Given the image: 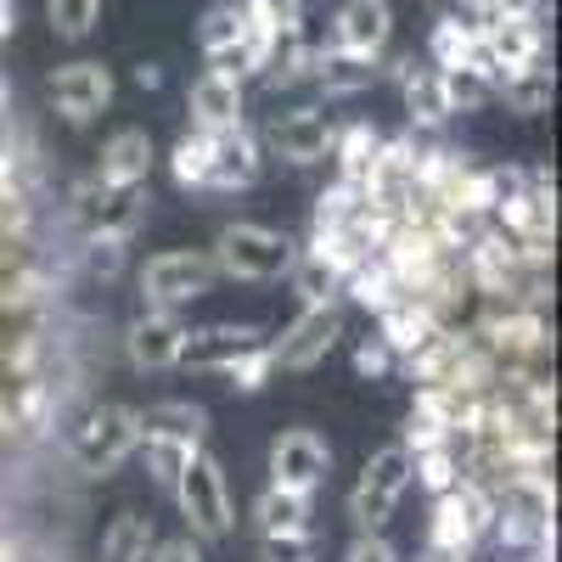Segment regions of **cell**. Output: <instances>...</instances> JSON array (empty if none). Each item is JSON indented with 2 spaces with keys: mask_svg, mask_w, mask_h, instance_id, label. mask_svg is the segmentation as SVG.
I'll use <instances>...</instances> for the list:
<instances>
[{
  "mask_svg": "<svg viewBox=\"0 0 562 562\" xmlns=\"http://www.w3.org/2000/svg\"><path fill=\"white\" fill-rule=\"evenodd\" d=\"M180 518H186V535H198L203 546L225 540L237 529V506H231V484H225V467L209 456V450H192L180 467V479L169 484Z\"/></svg>",
  "mask_w": 562,
  "mask_h": 562,
  "instance_id": "1",
  "label": "cell"
},
{
  "mask_svg": "<svg viewBox=\"0 0 562 562\" xmlns=\"http://www.w3.org/2000/svg\"><path fill=\"white\" fill-rule=\"evenodd\" d=\"M214 270L231 281H281L288 265L299 259V243L288 231H270V225H225L214 237Z\"/></svg>",
  "mask_w": 562,
  "mask_h": 562,
  "instance_id": "2",
  "label": "cell"
},
{
  "mask_svg": "<svg viewBox=\"0 0 562 562\" xmlns=\"http://www.w3.org/2000/svg\"><path fill=\"white\" fill-rule=\"evenodd\" d=\"M140 428H135V411L130 405H90L79 416V428L68 439V456L85 479H113L119 467L135 456Z\"/></svg>",
  "mask_w": 562,
  "mask_h": 562,
  "instance_id": "3",
  "label": "cell"
},
{
  "mask_svg": "<svg viewBox=\"0 0 562 562\" xmlns=\"http://www.w3.org/2000/svg\"><path fill=\"white\" fill-rule=\"evenodd\" d=\"M68 214L79 237H135V225L147 220V186H113L85 175L68 186Z\"/></svg>",
  "mask_w": 562,
  "mask_h": 562,
  "instance_id": "4",
  "label": "cell"
},
{
  "mask_svg": "<svg viewBox=\"0 0 562 562\" xmlns=\"http://www.w3.org/2000/svg\"><path fill=\"white\" fill-rule=\"evenodd\" d=\"M214 259L209 254H192V248H169V254H153L140 265V304L147 310H186L214 293Z\"/></svg>",
  "mask_w": 562,
  "mask_h": 562,
  "instance_id": "5",
  "label": "cell"
},
{
  "mask_svg": "<svg viewBox=\"0 0 562 562\" xmlns=\"http://www.w3.org/2000/svg\"><path fill=\"white\" fill-rule=\"evenodd\" d=\"M405 490H411V450L405 445L371 450L366 467H360V479H355V490H349L355 529H389V518H394V506H400Z\"/></svg>",
  "mask_w": 562,
  "mask_h": 562,
  "instance_id": "6",
  "label": "cell"
},
{
  "mask_svg": "<svg viewBox=\"0 0 562 562\" xmlns=\"http://www.w3.org/2000/svg\"><path fill=\"white\" fill-rule=\"evenodd\" d=\"M338 338H344V310H338V299H333V304H304L288 333L270 338V360H276V371H315L326 355L338 349Z\"/></svg>",
  "mask_w": 562,
  "mask_h": 562,
  "instance_id": "7",
  "label": "cell"
},
{
  "mask_svg": "<svg viewBox=\"0 0 562 562\" xmlns=\"http://www.w3.org/2000/svg\"><path fill=\"white\" fill-rule=\"evenodd\" d=\"M259 140H265V153L288 158L293 169H310V164L333 158L338 124H333V113H321V108H288V113H276V119L265 124Z\"/></svg>",
  "mask_w": 562,
  "mask_h": 562,
  "instance_id": "8",
  "label": "cell"
},
{
  "mask_svg": "<svg viewBox=\"0 0 562 562\" xmlns=\"http://www.w3.org/2000/svg\"><path fill=\"white\" fill-rule=\"evenodd\" d=\"M270 484L276 490H299V495H315L326 484V473H333V445H326L321 434L310 428H288L270 439Z\"/></svg>",
  "mask_w": 562,
  "mask_h": 562,
  "instance_id": "9",
  "label": "cell"
},
{
  "mask_svg": "<svg viewBox=\"0 0 562 562\" xmlns=\"http://www.w3.org/2000/svg\"><path fill=\"white\" fill-rule=\"evenodd\" d=\"M45 97L68 124H90L97 113L113 108V74L102 63H63L45 79Z\"/></svg>",
  "mask_w": 562,
  "mask_h": 562,
  "instance_id": "10",
  "label": "cell"
},
{
  "mask_svg": "<svg viewBox=\"0 0 562 562\" xmlns=\"http://www.w3.org/2000/svg\"><path fill=\"white\" fill-rule=\"evenodd\" d=\"M265 175V140L248 124L209 135V192H248Z\"/></svg>",
  "mask_w": 562,
  "mask_h": 562,
  "instance_id": "11",
  "label": "cell"
},
{
  "mask_svg": "<svg viewBox=\"0 0 562 562\" xmlns=\"http://www.w3.org/2000/svg\"><path fill=\"white\" fill-rule=\"evenodd\" d=\"M180 338H186V321L180 310H140L124 326V360L135 371H175L180 366Z\"/></svg>",
  "mask_w": 562,
  "mask_h": 562,
  "instance_id": "12",
  "label": "cell"
},
{
  "mask_svg": "<svg viewBox=\"0 0 562 562\" xmlns=\"http://www.w3.org/2000/svg\"><path fill=\"white\" fill-rule=\"evenodd\" d=\"M270 333L254 321H214V326H198V333L180 338V366L186 371H225L237 355L259 349Z\"/></svg>",
  "mask_w": 562,
  "mask_h": 562,
  "instance_id": "13",
  "label": "cell"
},
{
  "mask_svg": "<svg viewBox=\"0 0 562 562\" xmlns=\"http://www.w3.org/2000/svg\"><path fill=\"white\" fill-rule=\"evenodd\" d=\"M186 113H192V130H231V124H248V90L243 79H231L220 68H203L186 90Z\"/></svg>",
  "mask_w": 562,
  "mask_h": 562,
  "instance_id": "14",
  "label": "cell"
},
{
  "mask_svg": "<svg viewBox=\"0 0 562 562\" xmlns=\"http://www.w3.org/2000/svg\"><path fill=\"white\" fill-rule=\"evenodd\" d=\"M394 40V7L389 0H344L338 18H333V45H344V52L355 57H378L389 52Z\"/></svg>",
  "mask_w": 562,
  "mask_h": 562,
  "instance_id": "15",
  "label": "cell"
},
{
  "mask_svg": "<svg viewBox=\"0 0 562 562\" xmlns=\"http://www.w3.org/2000/svg\"><path fill=\"white\" fill-rule=\"evenodd\" d=\"M394 85L405 97V113L416 130H439L450 119V102H445V79L434 63H416V57H400L394 63Z\"/></svg>",
  "mask_w": 562,
  "mask_h": 562,
  "instance_id": "16",
  "label": "cell"
},
{
  "mask_svg": "<svg viewBox=\"0 0 562 562\" xmlns=\"http://www.w3.org/2000/svg\"><path fill=\"white\" fill-rule=\"evenodd\" d=\"M135 428H140V439H175V445L203 450V439H209V411L192 405V400H158V405H147V411H135Z\"/></svg>",
  "mask_w": 562,
  "mask_h": 562,
  "instance_id": "17",
  "label": "cell"
},
{
  "mask_svg": "<svg viewBox=\"0 0 562 562\" xmlns=\"http://www.w3.org/2000/svg\"><path fill=\"white\" fill-rule=\"evenodd\" d=\"M153 135L147 130H119L102 140V158H97V180H113V186H147L153 175Z\"/></svg>",
  "mask_w": 562,
  "mask_h": 562,
  "instance_id": "18",
  "label": "cell"
},
{
  "mask_svg": "<svg viewBox=\"0 0 562 562\" xmlns=\"http://www.w3.org/2000/svg\"><path fill=\"white\" fill-rule=\"evenodd\" d=\"M310 79L321 85V97H360L378 79V57H355L344 45H321L310 63Z\"/></svg>",
  "mask_w": 562,
  "mask_h": 562,
  "instance_id": "19",
  "label": "cell"
},
{
  "mask_svg": "<svg viewBox=\"0 0 562 562\" xmlns=\"http://www.w3.org/2000/svg\"><path fill=\"white\" fill-rule=\"evenodd\" d=\"M551 97H557V79H551L546 57H540V63H524V68H512V74H501V85H495V102H506L512 113H524V119L551 113Z\"/></svg>",
  "mask_w": 562,
  "mask_h": 562,
  "instance_id": "20",
  "label": "cell"
},
{
  "mask_svg": "<svg viewBox=\"0 0 562 562\" xmlns=\"http://www.w3.org/2000/svg\"><path fill=\"white\" fill-rule=\"evenodd\" d=\"M344 293H349L360 310H371V315H383L394 299H405L400 281H394V270L383 265V254H366L355 270H344Z\"/></svg>",
  "mask_w": 562,
  "mask_h": 562,
  "instance_id": "21",
  "label": "cell"
},
{
  "mask_svg": "<svg viewBox=\"0 0 562 562\" xmlns=\"http://www.w3.org/2000/svg\"><path fill=\"white\" fill-rule=\"evenodd\" d=\"M310 518H315V506H310V495H299V490H265L259 501H254V524H259V535H288V529H310Z\"/></svg>",
  "mask_w": 562,
  "mask_h": 562,
  "instance_id": "22",
  "label": "cell"
},
{
  "mask_svg": "<svg viewBox=\"0 0 562 562\" xmlns=\"http://www.w3.org/2000/svg\"><path fill=\"white\" fill-rule=\"evenodd\" d=\"M378 147H383V135L371 130L366 119H355V124H338V140H333V158H338V175L360 186V180L371 175V164H378Z\"/></svg>",
  "mask_w": 562,
  "mask_h": 562,
  "instance_id": "23",
  "label": "cell"
},
{
  "mask_svg": "<svg viewBox=\"0 0 562 562\" xmlns=\"http://www.w3.org/2000/svg\"><path fill=\"white\" fill-rule=\"evenodd\" d=\"M428 63L434 68H473L479 63V29H467L461 18H434Z\"/></svg>",
  "mask_w": 562,
  "mask_h": 562,
  "instance_id": "24",
  "label": "cell"
},
{
  "mask_svg": "<svg viewBox=\"0 0 562 562\" xmlns=\"http://www.w3.org/2000/svg\"><path fill=\"white\" fill-rule=\"evenodd\" d=\"M288 281H293L299 304H333V299L344 293L338 265H326V259H321V254H310V248H299V259L288 265Z\"/></svg>",
  "mask_w": 562,
  "mask_h": 562,
  "instance_id": "25",
  "label": "cell"
},
{
  "mask_svg": "<svg viewBox=\"0 0 562 562\" xmlns=\"http://www.w3.org/2000/svg\"><path fill=\"white\" fill-rule=\"evenodd\" d=\"M153 518H140V512H119L102 535V562H147L153 551Z\"/></svg>",
  "mask_w": 562,
  "mask_h": 562,
  "instance_id": "26",
  "label": "cell"
},
{
  "mask_svg": "<svg viewBox=\"0 0 562 562\" xmlns=\"http://www.w3.org/2000/svg\"><path fill=\"white\" fill-rule=\"evenodd\" d=\"M169 175L180 192H209V130H186L169 153Z\"/></svg>",
  "mask_w": 562,
  "mask_h": 562,
  "instance_id": "27",
  "label": "cell"
},
{
  "mask_svg": "<svg viewBox=\"0 0 562 562\" xmlns=\"http://www.w3.org/2000/svg\"><path fill=\"white\" fill-rule=\"evenodd\" d=\"M243 34H248V7H243V0H214V7L203 12V23H198L203 57L209 52H225V45H237Z\"/></svg>",
  "mask_w": 562,
  "mask_h": 562,
  "instance_id": "28",
  "label": "cell"
},
{
  "mask_svg": "<svg viewBox=\"0 0 562 562\" xmlns=\"http://www.w3.org/2000/svg\"><path fill=\"white\" fill-rule=\"evenodd\" d=\"M445 79V102H450V119L456 113H484L495 102V85L484 68H439Z\"/></svg>",
  "mask_w": 562,
  "mask_h": 562,
  "instance_id": "29",
  "label": "cell"
},
{
  "mask_svg": "<svg viewBox=\"0 0 562 562\" xmlns=\"http://www.w3.org/2000/svg\"><path fill=\"white\" fill-rule=\"evenodd\" d=\"M79 265L90 281H119L130 265V237H79Z\"/></svg>",
  "mask_w": 562,
  "mask_h": 562,
  "instance_id": "30",
  "label": "cell"
},
{
  "mask_svg": "<svg viewBox=\"0 0 562 562\" xmlns=\"http://www.w3.org/2000/svg\"><path fill=\"white\" fill-rule=\"evenodd\" d=\"M102 7L108 0H45V18H52L57 40H85L90 29L102 23Z\"/></svg>",
  "mask_w": 562,
  "mask_h": 562,
  "instance_id": "31",
  "label": "cell"
},
{
  "mask_svg": "<svg viewBox=\"0 0 562 562\" xmlns=\"http://www.w3.org/2000/svg\"><path fill=\"white\" fill-rule=\"evenodd\" d=\"M259 562H321V540H315V529L259 535Z\"/></svg>",
  "mask_w": 562,
  "mask_h": 562,
  "instance_id": "32",
  "label": "cell"
},
{
  "mask_svg": "<svg viewBox=\"0 0 562 562\" xmlns=\"http://www.w3.org/2000/svg\"><path fill=\"white\" fill-rule=\"evenodd\" d=\"M360 203H366V198H360V186L338 175V180L315 198V231H321V225H349V220L360 214Z\"/></svg>",
  "mask_w": 562,
  "mask_h": 562,
  "instance_id": "33",
  "label": "cell"
},
{
  "mask_svg": "<svg viewBox=\"0 0 562 562\" xmlns=\"http://www.w3.org/2000/svg\"><path fill=\"white\" fill-rule=\"evenodd\" d=\"M220 378H231V389H243V394H259L270 378H276V360H270V338L259 344V349H248V355H237Z\"/></svg>",
  "mask_w": 562,
  "mask_h": 562,
  "instance_id": "34",
  "label": "cell"
},
{
  "mask_svg": "<svg viewBox=\"0 0 562 562\" xmlns=\"http://www.w3.org/2000/svg\"><path fill=\"white\" fill-rule=\"evenodd\" d=\"M135 450H147V479H153L158 490H169V484L180 479L186 456H192V445H175V439H140Z\"/></svg>",
  "mask_w": 562,
  "mask_h": 562,
  "instance_id": "35",
  "label": "cell"
},
{
  "mask_svg": "<svg viewBox=\"0 0 562 562\" xmlns=\"http://www.w3.org/2000/svg\"><path fill=\"white\" fill-rule=\"evenodd\" d=\"M344 562H400V551H394V540L383 529H355Z\"/></svg>",
  "mask_w": 562,
  "mask_h": 562,
  "instance_id": "36",
  "label": "cell"
},
{
  "mask_svg": "<svg viewBox=\"0 0 562 562\" xmlns=\"http://www.w3.org/2000/svg\"><path fill=\"white\" fill-rule=\"evenodd\" d=\"M355 371H360V378H389V371H394V349L383 344V333H371V338L355 344Z\"/></svg>",
  "mask_w": 562,
  "mask_h": 562,
  "instance_id": "37",
  "label": "cell"
},
{
  "mask_svg": "<svg viewBox=\"0 0 562 562\" xmlns=\"http://www.w3.org/2000/svg\"><path fill=\"white\" fill-rule=\"evenodd\" d=\"M147 562H209V546L198 535H169V540H153Z\"/></svg>",
  "mask_w": 562,
  "mask_h": 562,
  "instance_id": "38",
  "label": "cell"
},
{
  "mask_svg": "<svg viewBox=\"0 0 562 562\" xmlns=\"http://www.w3.org/2000/svg\"><path fill=\"white\" fill-rule=\"evenodd\" d=\"M248 12L281 34V29H299L304 23V0H248Z\"/></svg>",
  "mask_w": 562,
  "mask_h": 562,
  "instance_id": "39",
  "label": "cell"
},
{
  "mask_svg": "<svg viewBox=\"0 0 562 562\" xmlns=\"http://www.w3.org/2000/svg\"><path fill=\"white\" fill-rule=\"evenodd\" d=\"M135 85H140V90H158V85H164V68H158V63H140V68H135Z\"/></svg>",
  "mask_w": 562,
  "mask_h": 562,
  "instance_id": "40",
  "label": "cell"
},
{
  "mask_svg": "<svg viewBox=\"0 0 562 562\" xmlns=\"http://www.w3.org/2000/svg\"><path fill=\"white\" fill-rule=\"evenodd\" d=\"M18 29V0H0V40H12Z\"/></svg>",
  "mask_w": 562,
  "mask_h": 562,
  "instance_id": "41",
  "label": "cell"
}]
</instances>
